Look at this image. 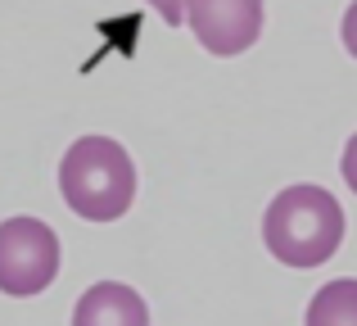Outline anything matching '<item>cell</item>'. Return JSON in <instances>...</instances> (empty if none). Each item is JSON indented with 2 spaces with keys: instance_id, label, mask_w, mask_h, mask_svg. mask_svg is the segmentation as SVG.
Masks as SVG:
<instances>
[{
  "instance_id": "6da1fadb",
  "label": "cell",
  "mask_w": 357,
  "mask_h": 326,
  "mask_svg": "<svg viewBox=\"0 0 357 326\" xmlns=\"http://www.w3.org/2000/svg\"><path fill=\"white\" fill-rule=\"evenodd\" d=\"M262 240L285 267H321L344 240V209L321 186H285L262 213Z\"/></svg>"
},
{
  "instance_id": "7a4b0ae2",
  "label": "cell",
  "mask_w": 357,
  "mask_h": 326,
  "mask_svg": "<svg viewBox=\"0 0 357 326\" xmlns=\"http://www.w3.org/2000/svg\"><path fill=\"white\" fill-rule=\"evenodd\" d=\"M59 191L77 218L118 222L136 200V163L114 136H82L59 159Z\"/></svg>"
},
{
  "instance_id": "3957f363",
  "label": "cell",
  "mask_w": 357,
  "mask_h": 326,
  "mask_svg": "<svg viewBox=\"0 0 357 326\" xmlns=\"http://www.w3.org/2000/svg\"><path fill=\"white\" fill-rule=\"evenodd\" d=\"M59 276V236L41 218L0 222V295H41Z\"/></svg>"
},
{
  "instance_id": "277c9868",
  "label": "cell",
  "mask_w": 357,
  "mask_h": 326,
  "mask_svg": "<svg viewBox=\"0 0 357 326\" xmlns=\"http://www.w3.org/2000/svg\"><path fill=\"white\" fill-rule=\"evenodd\" d=\"M185 23L208 54H244L262 36V0H185Z\"/></svg>"
},
{
  "instance_id": "5b68a950",
  "label": "cell",
  "mask_w": 357,
  "mask_h": 326,
  "mask_svg": "<svg viewBox=\"0 0 357 326\" xmlns=\"http://www.w3.org/2000/svg\"><path fill=\"white\" fill-rule=\"evenodd\" d=\"M73 326H149V309L131 286L100 281L73 309Z\"/></svg>"
},
{
  "instance_id": "8992f818",
  "label": "cell",
  "mask_w": 357,
  "mask_h": 326,
  "mask_svg": "<svg viewBox=\"0 0 357 326\" xmlns=\"http://www.w3.org/2000/svg\"><path fill=\"white\" fill-rule=\"evenodd\" d=\"M303 326H357V281L340 276V281L321 286L307 304V322Z\"/></svg>"
},
{
  "instance_id": "52a82bcc",
  "label": "cell",
  "mask_w": 357,
  "mask_h": 326,
  "mask_svg": "<svg viewBox=\"0 0 357 326\" xmlns=\"http://www.w3.org/2000/svg\"><path fill=\"white\" fill-rule=\"evenodd\" d=\"M145 5H154V9H158V18H163L167 27H181V18H185V0H145Z\"/></svg>"
},
{
  "instance_id": "ba28073f",
  "label": "cell",
  "mask_w": 357,
  "mask_h": 326,
  "mask_svg": "<svg viewBox=\"0 0 357 326\" xmlns=\"http://www.w3.org/2000/svg\"><path fill=\"white\" fill-rule=\"evenodd\" d=\"M340 168H344V181H349V191L357 195V132H353V141L344 145V163H340Z\"/></svg>"
},
{
  "instance_id": "9c48e42d",
  "label": "cell",
  "mask_w": 357,
  "mask_h": 326,
  "mask_svg": "<svg viewBox=\"0 0 357 326\" xmlns=\"http://www.w3.org/2000/svg\"><path fill=\"white\" fill-rule=\"evenodd\" d=\"M344 50L357 59V0L349 5V14H344Z\"/></svg>"
}]
</instances>
